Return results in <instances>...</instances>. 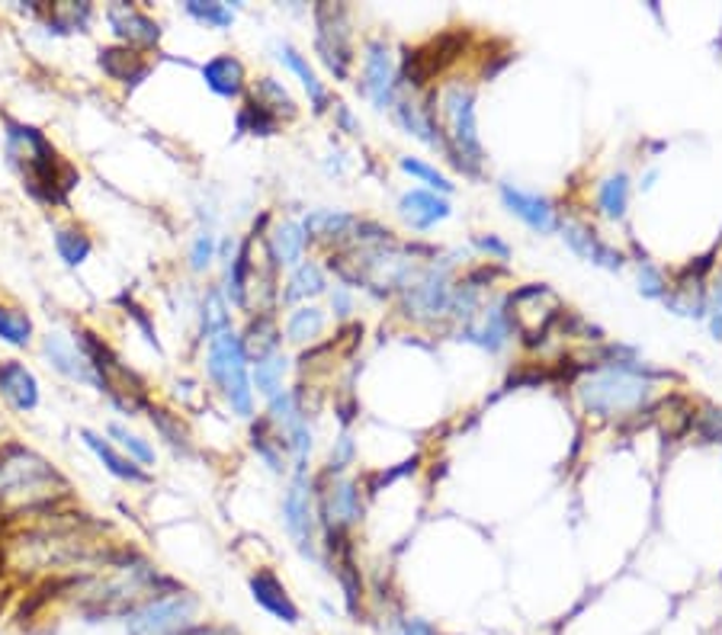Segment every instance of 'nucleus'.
<instances>
[{"label": "nucleus", "instance_id": "39", "mask_svg": "<svg viewBox=\"0 0 722 635\" xmlns=\"http://www.w3.org/2000/svg\"><path fill=\"white\" fill-rule=\"evenodd\" d=\"M187 13L197 16L199 23H206V26H215V29H225V26H232V20H235V10H232V7H225V3H202V0H190V3H187Z\"/></svg>", "mask_w": 722, "mask_h": 635}, {"label": "nucleus", "instance_id": "25", "mask_svg": "<svg viewBox=\"0 0 722 635\" xmlns=\"http://www.w3.org/2000/svg\"><path fill=\"white\" fill-rule=\"evenodd\" d=\"M325 292V273L319 263H299L286 283V292H283V302L292 306V302H302L309 296H322Z\"/></svg>", "mask_w": 722, "mask_h": 635}, {"label": "nucleus", "instance_id": "1", "mask_svg": "<svg viewBox=\"0 0 722 635\" xmlns=\"http://www.w3.org/2000/svg\"><path fill=\"white\" fill-rule=\"evenodd\" d=\"M7 154H10V164L23 177V187L39 202H49V206L65 202L67 192L80 180V174L59 158V151L52 148V141L39 128H7Z\"/></svg>", "mask_w": 722, "mask_h": 635}, {"label": "nucleus", "instance_id": "45", "mask_svg": "<svg viewBox=\"0 0 722 635\" xmlns=\"http://www.w3.org/2000/svg\"><path fill=\"white\" fill-rule=\"evenodd\" d=\"M389 635H440L427 620H401Z\"/></svg>", "mask_w": 722, "mask_h": 635}, {"label": "nucleus", "instance_id": "35", "mask_svg": "<svg viewBox=\"0 0 722 635\" xmlns=\"http://www.w3.org/2000/svg\"><path fill=\"white\" fill-rule=\"evenodd\" d=\"M90 16H94V7L90 3H55L52 10H49V26H55V29H62V33H74V29H87V23H90Z\"/></svg>", "mask_w": 722, "mask_h": 635}, {"label": "nucleus", "instance_id": "2", "mask_svg": "<svg viewBox=\"0 0 722 635\" xmlns=\"http://www.w3.org/2000/svg\"><path fill=\"white\" fill-rule=\"evenodd\" d=\"M206 370H209L212 382L222 388V395H225V401L232 404L235 414H241V418L254 414V388L248 379V353H245L241 337L235 331H225L215 340H209Z\"/></svg>", "mask_w": 722, "mask_h": 635}, {"label": "nucleus", "instance_id": "47", "mask_svg": "<svg viewBox=\"0 0 722 635\" xmlns=\"http://www.w3.org/2000/svg\"><path fill=\"white\" fill-rule=\"evenodd\" d=\"M331 306H334V312L340 318L350 315V309H353V299H350V292L347 289H337L334 296H331Z\"/></svg>", "mask_w": 722, "mask_h": 635}, {"label": "nucleus", "instance_id": "43", "mask_svg": "<svg viewBox=\"0 0 722 635\" xmlns=\"http://www.w3.org/2000/svg\"><path fill=\"white\" fill-rule=\"evenodd\" d=\"M639 292H643L646 299H661V296H664V279H661V273H658L652 263H646V266L639 270Z\"/></svg>", "mask_w": 722, "mask_h": 635}, {"label": "nucleus", "instance_id": "33", "mask_svg": "<svg viewBox=\"0 0 722 635\" xmlns=\"http://www.w3.org/2000/svg\"><path fill=\"white\" fill-rule=\"evenodd\" d=\"M55 251L65 260L67 266H80L90 251H94V241L80 232V228H59L55 232Z\"/></svg>", "mask_w": 722, "mask_h": 635}, {"label": "nucleus", "instance_id": "12", "mask_svg": "<svg viewBox=\"0 0 722 635\" xmlns=\"http://www.w3.org/2000/svg\"><path fill=\"white\" fill-rule=\"evenodd\" d=\"M501 202L508 206L511 215H518L524 225H530L533 232L539 235H549L556 228V209L546 196L539 192H526L511 187V184H501Z\"/></svg>", "mask_w": 722, "mask_h": 635}, {"label": "nucleus", "instance_id": "30", "mask_svg": "<svg viewBox=\"0 0 722 635\" xmlns=\"http://www.w3.org/2000/svg\"><path fill=\"white\" fill-rule=\"evenodd\" d=\"M248 273H251V241H245L235 260L228 263V299L238 309H245L248 302Z\"/></svg>", "mask_w": 722, "mask_h": 635}, {"label": "nucleus", "instance_id": "42", "mask_svg": "<svg viewBox=\"0 0 722 635\" xmlns=\"http://www.w3.org/2000/svg\"><path fill=\"white\" fill-rule=\"evenodd\" d=\"M215 257V235L212 232H199L197 241H194V251H190V263L194 270H206Z\"/></svg>", "mask_w": 722, "mask_h": 635}, {"label": "nucleus", "instance_id": "10", "mask_svg": "<svg viewBox=\"0 0 722 635\" xmlns=\"http://www.w3.org/2000/svg\"><path fill=\"white\" fill-rule=\"evenodd\" d=\"M42 353L49 357V363L71 382H84V385H97V376H94V366L80 347L77 337H65L59 331L46 334L42 337Z\"/></svg>", "mask_w": 722, "mask_h": 635}, {"label": "nucleus", "instance_id": "11", "mask_svg": "<svg viewBox=\"0 0 722 635\" xmlns=\"http://www.w3.org/2000/svg\"><path fill=\"white\" fill-rule=\"evenodd\" d=\"M248 587H251V597H254V603L266 610L273 620H279V623H289V626H296L299 620H302V613H299V607H296V600L289 597V590H286V584L276 577V572H270V569H261V572L251 574V581H248Z\"/></svg>", "mask_w": 722, "mask_h": 635}, {"label": "nucleus", "instance_id": "41", "mask_svg": "<svg viewBox=\"0 0 722 635\" xmlns=\"http://www.w3.org/2000/svg\"><path fill=\"white\" fill-rule=\"evenodd\" d=\"M151 424L158 427V434L167 440V444L174 446L177 452L184 449H190V440H187V431L180 427V421L177 418H167V411H151Z\"/></svg>", "mask_w": 722, "mask_h": 635}, {"label": "nucleus", "instance_id": "44", "mask_svg": "<svg viewBox=\"0 0 722 635\" xmlns=\"http://www.w3.org/2000/svg\"><path fill=\"white\" fill-rule=\"evenodd\" d=\"M353 459V440L350 437H340L337 440V449H331V465L328 472H340V469H347V462Z\"/></svg>", "mask_w": 722, "mask_h": 635}, {"label": "nucleus", "instance_id": "3", "mask_svg": "<svg viewBox=\"0 0 722 635\" xmlns=\"http://www.w3.org/2000/svg\"><path fill=\"white\" fill-rule=\"evenodd\" d=\"M649 388L652 385L639 373H633L626 366H610V370L594 373L592 379L582 385V401L594 414L617 418V414L643 408L649 398Z\"/></svg>", "mask_w": 722, "mask_h": 635}, {"label": "nucleus", "instance_id": "24", "mask_svg": "<svg viewBox=\"0 0 722 635\" xmlns=\"http://www.w3.org/2000/svg\"><path fill=\"white\" fill-rule=\"evenodd\" d=\"M508 331H511V315L505 312V306H495L485 321H482V327H469L465 331V340H472V344H478V347H485V350H501L505 347V340H508Z\"/></svg>", "mask_w": 722, "mask_h": 635}, {"label": "nucleus", "instance_id": "16", "mask_svg": "<svg viewBox=\"0 0 722 635\" xmlns=\"http://www.w3.org/2000/svg\"><path fill=\"white\" fill-rule=\"evenodd\" d=\"M398 212L414 232H427V228H434L437 222H444L450 215V202L431 190H411L401 196Z\"/></svg>", "mask_w": 722, "mask_h": 635}, {"label": "nucleus", "instance_id": "26", "mask_svg": "<svg viewBox=\"0 0 722 635\" xmlns=\"http://www.w3.org/2000/svg\"><path fill=\"white\" fill-rule=\"evenodd\" d=\"M597 202H600V212L613 222H620L626 215V202H630V180L626 174H613L600 184L597 190Z\"/></svg>", "mask_w": 722, "mask_h": 635}, {"label": "nucleus", "instance_id": "46", "mask_svg": "<svg viewBox=\"0 0 722 635\" xmlns=\"http://www.w3.org/2000/svg\"><path fill=\"white\" fill-rule=\"evenodd\" d=\"M475 245H478L482 251L495 254L498 260H508V254H511V251H508V245H505V241H498V238H478Z\"/></svg>", "mask_w": 722, "mask_h": 635}, {"label": "nucleus", "instance_id": "23", "mask_svg": "<svg viewBox=\"0 0 722 635\" xmlns=\"http://www.w3.org/2000/svg\"><path fill=\"white\" fill-rule=\"evenodd\" d=\"M360 222L347 212H334V209H319L306 219V235L309 238H319V241H340L347 238Z\"/></svg>", "mask_w": 722, "mask_h": 635}, {"label": "nucleus", "instance_id": "7", "mask_svg": "<svg viewBox=\"0 0 722 635\" xmlns=\"http://www.w3.org/2000/svg\"><path fill=\"white\" fill-rule=\"evenodd\" d=\"M315 23H319V39H315L319 55H322V62L334 71V77L344 80L347 71H350V62H353V55H350L347 10H344V7H334V3H322V7L315 10Z\"/></svg>", "mask_w": 722, "mask_h": 635}, {"label": "nucleus", "instance_id": "21", "mask_svg": "<svg viewBox=\"0 0 722 635\" xmlns=\"http://www.w3.org/2000/svg\"><path fill=\"white\" fill-rule=\"evenodd\" d=\"M306 245H309V235L302 225L296 222H283L273 228L270 235V257L279 263V266H299L302 254H306Z\"/></svg>", "mask_w": 722, "mask_h": 635}, {"label": "nucleus", "instance_id": "27", "mask_svg": "<svg viewBox=\"0 0 722 635\" xmlns=\"http://www.w3.org/2000/svg\"><path fill=\"white\" fill-rule=\"evenodd\" d=\"M241 347H245L248 357H258V360L270 357V353H279V331L273 324V318L251 321V331H248V337H241Z\"/></svg>", "mask_w": 722, "mask_h": 635}, {"label": "nucleus", "instance_id": "13", "mask_svg": "<svg viewBox=\"0 0 722 635\" xmlns=\"http://www.w3.org/2000/svg\"><path fill=\"white\" fill-rule=\"evenodd\" d=\"M0 398L13 411L26 414L39 404V379L20 360H3L0 363Z\"/></svg>", "mask_w": 722, "mask_h": 635}, {"label": "nucleus", "instance_id": "31", "mask_svg": "<svg viewBox=\"0 0 722 635\" xmlns=\"http://www.w3.org/2000/svg\"><path fill=\"white\" fill-rule=\"evenodd\" d=\"M254 100H258L261 107H266L276 120H279V116H296V103H292V97H289L286 87H283L279 80H273V77H261V80H258Z\"/></svg>", "mask_w": 722, "mask_h": 635}, {"label": "nucleus", "instance_id": "36", "mask_svg": "<svg viewBox=\"0 0 722 635\" xmlns=\"http://www.w3.org/2000/svg\"><path fill=\"white\" fill-rule=\"evenodd\" d=\"M110 437H116L120 449H123L129 459H135L138 465H154V446L148 444V440H141L138 434H132L129 427L110 424Z\"/></svg>", "mask_w": 722, "mask_h": 635}, {"label": "nucleus", "instance_id": "18", "mask_svg": "<svg viewBox=\"0 0 722 635\" xmlns=\"http://www.w3.org/2000/svg\"><path fill=\"white\" fill-rule=\"evenodd\" d=\"M80 437H84V444H87V449L107 465V472L110 475H116L120 482H129V485H141V482H148V472L135 462V459H129L126 452H120L116 446L110 444V440H103L100 434H94V431H80Z\"/></svg>", "mask_w": 722, "mask_h": 635}, {"label": "nucleus", "instance_id": "15", "mask_svg": "<svg viewBox=\"0 0 722 635\" xmlns=\"http://www.w3.org/2000/svg\"><path fill=\"white\" fill-rule=\"evenodd\" d=\"M447 306H450V286H447V273L437 266L408 289V315H440V312H447Z\"/></svg>", "mask_w": 722, "mask_h": 635}, {"label": "nucleus", "instance_id": "22", "mask_svg": "<svg viewBox=\"0 0 722 635\" xmlns=\"http://www.w3.org/2000/svg\"><path fill=\"white\" fill-rule=\"evenodd\" d=\"M100 67H103L107 77H113L120 84H138L148 74V64L138 59L135 49H126V46L100 49Z\"/></svg>", "mask_w": 722, "mask_h": 635}, {"label": "nucleus", "instance_id": "19", "mask_svg": "<svg viewBox=\"0 0 722 635\" xmlns=\"http://www.w3.org/2000/svg\"><path fill=\"white\" fill-rule=\"evenodd\" d=\"M202 80L212 94L232 100V97H241L245 90V64L238 62L235 55H215L202 64Z\"/></svg>", "mask_w": 722, "mask_h": 635}, {"label": "nucleus", "instance_id": "5", "mask_svg": "<svg viewBox=\"0 0 722 635\" xmlns=\"http://www.w3.org/2000/svg\"><path fill=\"white\" fill-rule=\"evenodd\" d=\"M444 113H447V126H450V138H453V151L457 161L465 174H478L482 167V138H478V126H475V97L469 87L453 84L444 97Z\"/></svg>", "mask_w": 722, "mask_h": 635}, {"label": "nucleus", "instance_id": "28", "mask_svg": "<svg viewBox=\"0 0 722 635\" xmlns=\"http://www.w3.org/2000/svg\"><path fill=\"white\" fill-rule=\"evenodd\" d=\"M0 340L10 347H26L33 340V318L23 309L0 306Z\"/></svg>", "mask_w": 722, "mask_h": 635}, {"label": "nucleus", "instance_id": "9", "mask_svg": "<svg viewBox=\"0 0 722 635\" xmlns=\"http://www.w3.org/2000/svg\"><path fill=\"white\" fill-rule=\"evenodd\" d=\"M107 23H110L113 36L126 42V49H151L161 42V26L132 3L107 7Z\"/></svg>", "mask_w": 722, "mask_h": 635}, {"label": "nucleus", "instance_id": "6", "mask_svg": "<svg viewBox=\"0 0 722 635\" xmlns=\"http://www.w3.org/2000/svg\"><path fill=\"white\" fill-rule=\"evenodd\" d=\"M283 523L292 543L306 559H319L315 549V501H312V485L306 475H296L286 498H283Z\"/></svg>", "mask_w": 722, "mask_h": 635}, {"label": "nucleus", "instance_id": "37", "mask_svg": "<svg viewBox=\"0 0 722 635\" xmlns=\"http://www.w3.org/2000/svg\"><path fill=\"white\" fill-rule=\"evenodd\" d=\"M279 126V120L261 107L258 100H248V107L241 110V116H238V128L241 132H254V135H273Z\"/></svg>", "mask_w": 722, "mask_h": 635}, {"label": "nucleus", "instance_id": "34", "mask_svg": "<svg viewBox=\"0 0 722 635\" xmlns=\"http://www.w3.org/2000/svg\"><path fill=\"white\" fill-rule=\"evenodd\" d=\"M232 331V318H228V309H225V299L222 292H209L206 302H202V337L206 340H215L219 334Z\"/></svg>", "mask_w": 722, "mask_h": 635}, {"label": "nucleus", "instance_id": "17", "mask_svg": "<svg viewBox=\"0 0 722 635\" xmlns=\"http://www.w3.org/2000/svg\"><path fill=\"white\" fill-rule=\"evenodd\" d=\"M562 238H565V245H569L575 254L582 257V260H588V263H597V266H603V270H620V266H623V254L613 251L610 245H603L592 228H585V225H578V222H569V225L562 228Z\"/></svg>", "mask_w": 722, "mask_h": 635}, {"label": "nucleus", "instance_id": "4", "mask_svg": "<svg viewBox=\"0 0 722 635\" xmlns=\"http://www.w3.org/2000/svg\"><path fill=\"white\" fill-rule=\"evenodd\" d=\"M197 610L199 603L194 594L174 590L138 603L123 617V626L126 635H180L197 626Z\"/></svg>", "mask_w": 722, "mask_h": 635}, {"label": "nucleus", "instance_id": "32", "mask_svg": "<svg viewBox=\"0 0 722 635\" xmlns=\"http://www.w3.org/2000/svg\"><path fill=\"white\" fill-rule=\"evenodd\" d=\"M322 331H325V315H322V309H312V306L296 309V312L289 315V321H286V334H289V340H296V344L315 340Z\"/></svg>", "mask_w": 722, "mask_h": 635}, {"label": "nucleus", "instance_id": "14", "mask_svg": "<svg viewBox=\"0 0 722 635\" xmlns=\"http://www.w3.org/2000/svg\"><path fill=\"white\" fill-rule=\"evenodd\" d=\"M363 513L360 505V488L347 478L334 482L328 491L322 495V516L328 523V533H344L347 526H353Z\"/></svg>", "mask_w": 722, "mask_h": 635}, {"label": "nucleus", "instance_id": "8", "mask_svg": "<svg viewBox=\"0 0 722 635\" xmlns=\"http://www.w3.org/2000/svg\"><path fill=\"white\" fill-rule=\"evenodd\" d=\"M363 94L373 100L376 110H386L393 107L395 100V62L389 55V46L373 39L366 46V55H363Z\"/></svg>", "mask_w": 722, "mask_h": 635}, {"label": "nucleus", "instance_id": "38", "mask_svg": "<svg viewBox=\"0 0 722 635\" xmlns=\"http://www.w3.org/2000/svg\"><path fill=\"white\" fill-rule=\"evenodd\" d=\"M398 164H401V171H404V174H411L414 180L427 184L431 190H437V192L453 190V184H450V180H447V177H444L437 167H431V164H424V161H418V158H401Z\"/></svg>", "mask_w": 722, "mask_h": 635}, {"label": "nucleus", "instance_id": "40", "mask_svg": "<svg viewBox=\"0 0 722 635\" xmlns=\"http://www.w3.org/2000/svg\"><path fill=\"white\" fill-rule=\"evenodd\" d=\"M266 431H270V424L254 427V434H251V446H254V452L261 456L263 462L270 465V472H283V469H286V465H283V452H279V444H283V440H273Z\"/></svg>", "mask_w": 722, "mask_h": 635}, {"label": "nucleus", "instance_id": "49", "mask_svg": "<svg viewBox=\"0 0 722 635\" xmlns=\"http://www.w3.org/2000/svg\"><path fill=\"white\" fill-rule=\"evenodd\" d=\"M337 116H340V123L347 126V132H350V135H357V132H360V123H357V120H353V116L347 113V107H337Z\"/></svg>", "mask_w": 722, "mask_h": 635}, {"label": "nucleus", "instance_id": "29", "mask_svg": "<svg viewBox=\"0 0 722 635\" xmlns=\"http://www.w3.org/2000/svg\"><path fill=\"white\" fill-rule=\"evenodd\" d=\"M286 357L283 353H270L254 363V385L266 398H276L283 391V376H286Z\"/></svg>", "mask_w": 722, "mask_h": 635}, {"label": "nucleus", "instance_id": "20", "mask_svg": "<svg viewBox=\"0 0 722 635\" xmlns=\"http://www.w3.org/2000/svg\"><path fill=\"white\" fill-rule=\"evenodd\" d=\"M279 55V62L286 64L299 80H302V87H306V94L312 97V107H315V113H325L328 110V90H325V84L319 80V74L312 71V64H309V59L299 52V49H292L289 42H283L279 49H276Z\"/></svg>", "mask_w": 722, "mask_h": 635}, {"label": "nucleus", "instance_id": "48", "mask_svg": "<svg viewBox=\"0 0 722 635\" xmlns=\"http://www.w3.org/2000/svg\"><path fill=\"white\" fill-rule=\"evenodd\" d=\"M180 635H235V630H228V626H190V630H184Z\"/></svg>", "mask_w": 722, "mask_h": 635}]
</instances>
